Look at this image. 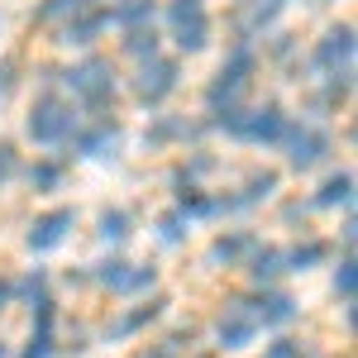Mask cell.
<instances>
[{
    "label": "cell",
    "instance_id": "obj_18",
    "mask_svg": "<svg viewBox=\"0 0 358 358\" xmlns=\"http://www.w3.org/2000/svg\"><path fill=\"white\" fill-rule=\"evenodd\" d=\"M110 143H115V129H110V124H101L96 134H86V138H82V153H91V158H101V153H106Z\"/></svg>",
    "mask_w": 358,
    "mask_h": 358
},
{
    "label": "cell",
    "instance_id": "obj_9",
    "mask_svg": "<svg viewBox=\"0 0 358 358\" xmlns=\"http://www.w3.org/2000/svg\"><path fill=\"white\" fill-rule=\"evenodd\" d=\"M325 148H330V138L320 134V129H292V163L296 167H310Z\"/></svg>",
    "mask_w": 358,
    "mask_h": 358
},
{
    "label": "cell",
    "instance_id": "obj_22",
    "mask_svg": "<svg viewBox=\"0 0 358 358\" xmlns=\"http://www.w3.org/2000/svg\"><path fill=\"white\" fill-rule=\"evenodd\" d=\"M29 182H34V187H43V192L57 187V163H38L34 172H29Z\"/></svg>",
    "mask_w": 358,
    "mask_h": 358
},
{
    "label": "cell",
    "instance_id": "obj_2",
    "mask_svg": "<svg viewBox=\"0 0 358 358\" xmlns=\"http://www.w3.org/2000/svg\"><path fill=\"white\" fill-rule=\"evenodd\" d=\"M167 20L177 29V48H182V53L206 48L210 24H206V5H201V0H172V5H167Z\"/></svg>",
    "mask_w": 358,
    "mask_h": 358
},
{
    "label": "cell",
    "instance_id": "obj_12",
    "mask_svg": "<svg viewBox=\"0 0 358 358\" xmlns=\"http://www.w3.org/2000/svg\"><path fill=\"white\" fill-rule=\"evenodd\" d=\"M349 196H354V177H349V172H339V177H330V182L320 187L315 206H349Z\"/></svg>",
    "mask_w": 358,
    "mask_h": 358
},
{
    "label": "cell",
    "instance_id": "obj_21",
    "mask_svg": "<svg viewBox=\"0 0 358 358\" xmlns=\"http://www.w3.org/2000/svg\"><path fill=\"white\" fill-rule=\"evenodd\" d=\"M334 292H339L344 301H354V258L339 263V273H334Z\"/></svg>",
    "mask_w": 358,
    "mask_h": 358
},
{
    "label": "cell",
    "instance_id": "obj_31",
    "mask_svg": "<svg viewBox=\"0 0 358 358\" xmlns=\"http://www.w3.org/2000/svg\"><path fill=\"white\" fill-rule=\"evenodd\" d=\"M5 91H10V72H0V96H5Z\"/></svg>",
    "mask_w": 358,
    "mask_h": 358
},
{
    "label": "cell",
    "instance_id": "obj_28",
    "mask_svg": "<svg viewBox=\"0 0 358 358\" xmlns=\"http://www.w3.org/2000/svg\"><path fill=\"white\" fill-rule=\"evenodd\" d=\"M153 315H158V306H143V310H134V315H129L120 330H138V325H143V320H153Z\"/></svg>",
    "mask_w": 358,
    "mask_h": 358
},
{
    "label": "cell",
    "instance_id": "obj_14",
    "mask_svg": "<svg viewBox=\"0 0 358 358\" xmlns=\"http://www.w3.org/2000/svg\"><path fill=\"white\" fill-rule=\"evenodd\" d=\"M277 263H282V253H277V248H263V253H253L248 277H253V282H268V277H277Z\"/></svg>",
    "mask_w": 358,
    "mask_h": 358
},
{
    "label": "cell",
    "instance_id": "obj_26",
    "mask_svg": "<svg viewBox=\"0 0 358 358\" xmlns=\"http://www.w3.org/2000/svg\"><path fill=\"white\" fill-rule=\"evenodd\" d=\"M10 177H15V148L0 143V182H10Z\"/></svg>",
    "mask_w": 358,
    "mask_h": 358
},
{
    "label": "cell",
    "instance_id": "obj_4",
    "mask_svg": "<svg viewBox=\"0 0 358 358\" xmlns=\"http://www.w3.org/2000/svg\"><path fill=\"white\" fill-rule=\"evenodd\" d=\"M67 86L72 91H82L86 106H106L115 91H110V67L106 62H86V67H77V72H67Z\"/></svg>",
    "mask_w": 358,
    "mask_h": 358
},
{
    "label": "cell",
    "instance_id": "obj_33",
    "mask_svg": "<svg viewBox=\"0 0 358 358\" xmlns=\"http://www.w3.org/2000/svg\"><path fill=\"white\" fill-rule=\"evenodd\" d=\"M153 358H167V354H153Z\"/></svg>",
    "mask_w": 358,
    "mask_h": 358
},
{
    "label": "cell",
    "instance_id": "obj_11",
    "mask_svg": "<svg viewBox=\"0 0 358 358\" xmlns=\"http://www.w3.org/2000/svg\"><path fill=\"white\" fill-rule=\"evenodd\" d=\"M292 315H296V306H292V296H282V292L263 296V301H258V310H253V320H263V325H287Z\"/></svg>",
    "mask_w": 358,
    "mask_h": 358
},
{
    "label": "cell",
    "instance_id": "obj_8",
    "mask_svg": "<svg viewBox=\"0 0 358 358\" xmlns=\"http://www.w3.org/2000/svg\"><path fill=\"white\" fill-rule=\"evenodd\" d=\"M349 57H354V29H330L315 48V67L334 72V67H349Z\"/></svg>",
    "mask_w": 358,
    "mask_h": 358
},
{
    "label": "cell",
    "instance_id": "obj_30",
    "mask_svg": "<svg viewBox=\"0 0 358 358\" xmlns=\"http://www.w3.org/2000/svg\"><path fill=\"white\" fill-rule=\"evenodd\" d=\"M5 301H10V287H5V282H0V310H5Z\"/></svg>",
    "mask_w": 358,
    "mask_h": 358
},
{
    "label": "cell",
    "instance_id": "obj_10",
    "mask_svg": "<svg viewBox=\"0 0 358 358\" xmlns=\"http://www.w3.org/2000/svg\"><path fill=\"white\" fill-rule=\"evenodd\" d=\"M253 330H258V320H253V315H244V310H229L215 334H220L224 349H244L248 339H253Z\"/></svg>",
    "mask_w": 358,
    "mask_h": 358
},
{
    "label": "cell",
    "instance_id": "obj_3",
    "mask_svg": "<svg viewBox=\"0 0 358 358\" xmlns=\"http://www.w3.org/2000/svg\"><path fill=\"white\" fill-rule=\"evenodd\" d=\"M72 110L62 106V101H53V96H43L38 106H34V115H29V138H38V143H57V138L72 134Z\"/></svg>",
    "mask_w": 358,
    "mask_h": 358
},
{
    "label": "cell",
    "instance_id": "obj_17",
    "mask_svg": "<svg viewBox=\"0 0 358 358\" xmlns=\"http://www.w3.org/2000/svg\"><path fill=\"white\" fill-rule=\"evenodd\" d=\"M101 282H106V287H115V292H124V287H129V263H120V258H110V263H101Z\"/></svg>",
    "mask_w": 358,
    "mask_h": 358
},
{
    "label": "cell",
    "instance_id": "obj_24",
    "mask_svg": "<svg viewBox=\"0 0 358 358\" xmlns=\"http://www.w3.org/2000/svg\"><path fill=\"white\" fill-rule=\"evenodd\" d=\"M48 354H53V339H48V330H38L34 339H29L24 358H48Z\"/></svg>",
    "mask_w": 358,
    "mask_h": 358
},
{
    "label": "cell",
    "instance_id": "obj_1",
    "mask_svg": "<svg viewBox=\"0 0 358 358\" xmlns=\"http://www.w3.org/2000/svg\"><path fill=\"white\" fill-rule=\"evenodd\" d=\"M224 129L239 138H253V143H273V138L287 134V120H282V110L277 106H263V110H224Z\"/></svg>",
    "mask_w": 358,
    "mask_h": 358
},
{
    "label": "cell",
    "instance_id": "obj_23",
    "mask_svg": "<svg viewBox=\"0 0 358 358\" xmlns=\"http://www.w3.org/2000/svg\"><path fill=\"white\" fill-rule=\"evenodd\" d=\"M67 10L77 15V10H82V0H48V5L38 10V20H57V15H67Z\"/></svg>",
    "mask_w": 358,
    "mask_h": 358
},
{
    "label": "cell",
    "instance_id": "obj_5",
    "mask_svg": "<svg viewBox=\"0 0 358 358\" xmlns=\"http://www.w3.org/2000/svg\"><path fill=\"white\" fill-rule=\"evenodd\" d=\"M72 220H77L72 210H48V215H38V220H34V229H29V248H34V253L57 248V244H62V234L72 229Z\"/></svg>",
    "mask_w": 358,
    "mask_h": 358
},
{
    "label": "cell",
    "instance_id": "obj_27",
    "mask_svg": "<svg viewBox=\"0 0 358 358\" xmlns=\"http://www.w3.org/2000/svg\"><path fill=\"white\" fill-rule=\"evenodd\" d=\"M268 358H301V349H296L292 339H277L273 349H268Z\"/></svg>",
    "mask_w": 358,
    "mask_h": 358
},
{
    "label": "cell",
    "instance_id": "obj_25",
    "mask_svg": "<svg viewBox=\"0 0 358 358\" xmlns=\"http://www.w3.org/2000/svg\"><path fill=\"white\" fill-rule=\"evenodd\" d=\"M244 244H248V239H220V244H215V258L229 263V258H239V253H244Z\"/></svg>",
    "mask_w": 358,
    "mask_h": 358
},
{
    "label": "cell",
    "instance_id": "obj_7",
    "mask_svg": "<svg viewBox=\"0 0 358 358\" xmlns=\"http://www.w3.org/2000/svg\"><path fill=\"white\" fill-rule=\"evenodd\" d=\"M248 72H253V53H248V48H239V53L229 57V67H220V82L210 86V106L229 101V96H234V91L248 82Z\"/></svg>",
    "mask_w": 358,
    "mask_h": 358
},
{
    "label": "cell",
    "instance_id": "obj_6",
    "mask_svg": "<svg viewBox=\"0 0 358 358\" xmlns=\"http://www.w3.org/2000/svg\"><path fill=\"white\" fill-rule=\"evenodd\" d=\"M172 86H177V62H167V57H148V67H143V77H138V96H143L148 106H158Z\"/></svg>",
    "mask_w": 358,
    "mask_h": 358
},
{
    "label": "cell",
    "instance_id": "obj_20",
    "mask_svg": "<svg viewBox=\"0 0 358 358\" xmlns=\"http://www.w3.org/2000/svg\"><path fill=\"white\" fill-rule=\"evenodd\" d=\"M320 253H325L320 244H301V248H292V253H287V263L301 273V268H310V263H320Z\"/></svg>",
    "mask_w": 358,
    "mask_h": 358
},
{
    "label": "cell",
    "instance_id": "obj_16",
    "mask_svg": "<svg viewBox=\"0 0 358 358\" xmlns=\"http://www.w3.org/2000/svg\"><path fill=\"white\" fill-rule=\"evenodd\" d=\"M124 48H129L134 57H158V34H153V29H134Z\"/></svg>",
    "mask_w": 358,
    "mask_h": 358
},
{
    "label": "cell",
    "instance_id": "obj_19",
    "mask_svg": "<svg viewBox=\"0 0 358 358\" xmlns=\"http://www.w3.org/2000/svg\"><path fill=\"white\" fill-rule=\"evenodd\" d=\"M101 234H106V239H124V234H129V215H124V210H106V215H101Z\"/></svg>",
    "mask_w": 358,
    "mask_h": 358
},
{
    "label": "cell",
    "instance_id": "obj_15",
    "mask_svg": "<svg viewBox=\"0 0 358 358\" xmlns=\"http://www.w3.org/2000/svg\"><path fill=\"white\" fill-rule=\"evenodd\" d=\"M106 20H110V15H86L82 24L67 29V38H62V43H91V38H96V29L106 24Z\"/></svg>",
    "mask_w": 358,
    "mask_h": 358
},
{
    "label": "cell",
    "instance_id": "obj_29",
    "mask_svg": "<svg viewBox=\"0 0 358 358\" xmlns=\"http://www.w3.org/2000/svg\"><path fill=\"white\" fill-rule=\"evenodd\" d=\"M163 239H182V215H167L163 220Z\"/></svg>",
    "mask_w": 358,
    "mask_h": 358
},
{
    "label": "cell",
    "instance_id": "obj_13",
    "mask_svg": "<svg viewBox=\"0 0 358 358\" xmlns=\"http://www.w3.org/2000/svg\"><path fill=\"white\" fill-rule=\"evenodd\" d=\"M110 20H120V24H148L153 20V0H124Z\"/></svg>",
    "mask_w": 358,
    "mask_h": 358
},
{
    "label": "cell",
    "instance_id": "obj_32",
    "mask_svg": "<svg viewBox=\"0 0 358 358\" xmlns=\"http://www.w3.org/2000/svg\"><path fill=\"white\" fill-rule=\"evenodd\" d=\"M0 358H5V344H0Z\"/></svg>",
    "mask_w": 358,
    "mask_h": 358
}]
</instances>
